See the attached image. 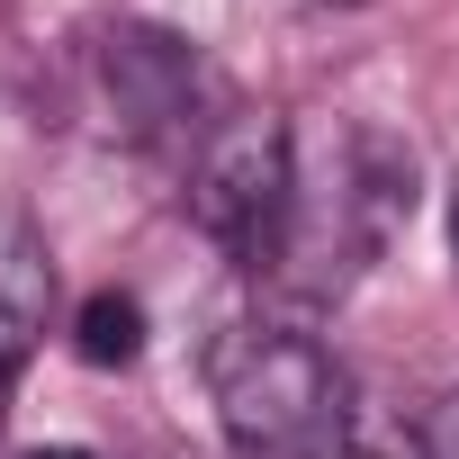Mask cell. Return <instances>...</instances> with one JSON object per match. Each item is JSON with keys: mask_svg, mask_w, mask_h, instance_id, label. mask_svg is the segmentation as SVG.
<instances>
[{"mask_svg": "<svg viewBox=\"0 0 459 459\" xmlns=\"http://www.w3.org/2000/svg\"><path fill=\"white\" fill-rule=\"evenodd\" d=\"M73 342H82V360H91V369H126V360L144 351V307H135L126 289H100V298L82 307Z\"/></svg>", "mask_w": 459, "mask_h": 459, "instance_id": "6", "label": "cell"}, {"mask_svg": "<svg viewBox=\"0 0 459 459\" xmlns=\"http://www.w3.org/2000/svg\"><path fill=\"white\" fill-rule=\"evenodd\" d=\"M450 244H459V207H450Z\"/></svg>", "mask_w": 459, "mask_h": 459, "instance_id": "10", "label": "cell"}, {"mask_svg": "<svg viewBox=\"0 0 459 459\" xmlns=\"http://www.w3.org/2000/svg\"><path fill=\"white\" fill-rule=\"evenodd\" d=\"M46 307H55V262L37 244L28 216H0V387H10L46 333Z\"/></svg>", "mask_w": 459, "mask_h": 459, "instance_id": "5", "label": "cell"}, {"mask_svg": "<svg viewBox=\"0 0 459 459\" xmlns=\"http://www.w3.org/2000/svg\"><path fill=\"white\" fill-rule=\"evenodd\" d=\"M414 207V153L378 126H325L298 144V189H289V225L271 280L298 298H342L405 225Z\"/></svg>", "mask_w": 459, "mask_h": 459, "instance_id": "1", "label": "cell"}, {"mask_svg": "<svg viewBox=\"0 0 459 459\" xmlns=\"http://www.w3.org/2000/svg\"><path fill=\"white\" fill-rule=\"evenodd\" d=\"M28 459H100V450H73V441H55V450H28Z\"/></svg>", "mask_w": 459, "mask_h": 459, "instance_id": "9", "label": "cell"}, {"mask_svg": "<svg viewBox=\"0 0 459 459\" xmlns=\"http://www.w3.org/2000/svg\"><path fill=\"white\" fill-rule=\"evenodd\" d=\"M333 459H423V414H405L387 396H351V423H342Z\"/></svg>", "mask_w": 459, "mask_h": 459, "instance_id": "7", "label": "cell"}, {"mask_svg": "<svg viewBox=\"0 0 459 459\" xmlns=\"http://www.w3.org/2000/svg\"><path fill=\"white\" fill-rule=\"evenodd\" d=\"M325 10H351V0H325Z\"/></svg>", "mask_w": 459, "mask_h": 459, "instance_id": "11", "label": "cell"}, {"mask_svg": "<svg viewBox=\"0 0 459 459\" xmlns=\"http://www.w3.org/2000/svg\"><path fill=\"white\" fill-rule=\"evenodd\" d=\"M423 459H459V387L441 405H423Z\"/></svg>", "mask_w": 459, "mask_h": 459, "instance_id": "8", "label": "cell"}, {"mask_svg": "<svg viewBox=\"0 0 459 459\" xmlns=\"http://www.w3.org/2000/svg\"><path fill=\"white\" fill-rule=\"evenodd\" d=\"M207 396L235 459H333L360 387L333 369L325 342L280 325H235L207 351Z\"/></svg>", "mask_w": 459, "mask_h": 459, "instance_id": "2", "label": "cell"}, {"mask_svg": "<svg viewBox=\"0 0 459 459\" xmlns=\"http://www.w3.org/2000/svg\"><path fill=\"white\" fill-rule=\"evenodd\" d=\"M289 189H298V135L271 108H235L198 135L189 162V216L216 253H235L244 271H271L280 225H289Z\"/></svg>", "mask_w": 459, "mask_h": 459, "instance_id": "3", "label": "cell"}, {"mask_svg": "<svg viewBox=\"0 0 459 459\" xmlns=\"http://www.w3.org/2000/svg\"><path fill=\"white\" fill-rule=\"evenodd\" d=\"M100 100H108L117 135L153 144L198 108V55L171 28H108L100 37Z\"/></svg>", "mask_w": 459, "mask_h": 459, "instance_id": "4", "label": "cell"}]
</instances>
